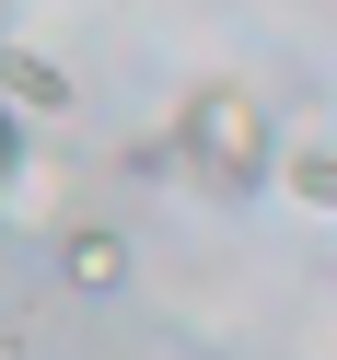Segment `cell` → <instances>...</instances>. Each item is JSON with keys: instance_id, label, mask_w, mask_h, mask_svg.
<instances>
[{"instance_id": "obj_1", "label": "cell", "mask_w": 337, "mask_h": 360, "mask_svg": "<svg viewBox=\"0 0 337 360\" xmlns=\"http://www.w3.org/2000/svg\"><path fill=\"white\" fill-rule=\"evenodd\" d=\"M267 151H279V128H267V105L244 94V82H198V94L174 105V163H186L210 198H256Z\"/></svg>"}, {"instance_id": "obj_6", "label": "cell", "mask_w": 337, "mask_h": 360, "mask_svg": "<svg viewBox=\"0 0 337 360\" xmlns=\"http://www.w3.org/2000/svg\"><path fill=\"white\" fill-rule=\"evenodd\" d=\"M0 35H12V24H0Z\"/></svg>"}, {"instance_id": "obj_3", "label": "cell", "mask_w": 337, "mask_h": 360, "mask_svg": "<svg viewBox=\"0 0 337 360\" xmlns=\"http://www.w3.org/2000/svg\"><path fill=\"white\" fill-rule=\"evenodd\" d=\"M0 105H12V117H24V128H35V117H70V70L0 35Z\"/></svg>"}, {"instance_id": "obj_5", "label": "cell", "mask_w": 337, "mask_h": 360, "mask_svg": "<svg viewBox=\"0 0 337 360\" xmlns=\"http://www.w3.org/2000/svg\"><path fill=\"white\" fill-rule=\"evenodd\" d=\"M12 174H24V117L0 105V198H12Z\"/></svg>"}, {"instance_id": "obj_2", "label": "cell", "mask_w": 337, "mask_h": 360, "mask_svg": "<svg viewBox=\"0 0 337 360\" xmlns=\"http://www.w3.org/2000/svg\"><path fill=\"white\" fill-rule=\"evenodd\" d=\"M128 233L117 221H58V290H82V302H117L128 290Z\"/></svg>"}, {"instance_id": "obj_4", "label": "cell", "mask_w": 337, "mask_h": 360, "mask_svg": "<svg viewBox=\"0 0 337 360\" xmlns=\"http://www.w3.org/2000/svg\"><path fill=\"white\" fill-rule=\"evenodd\" d=\"M267 174H291V210H337V140L303 128L291 151H267Z\"/></svg>"}]
</instances>
